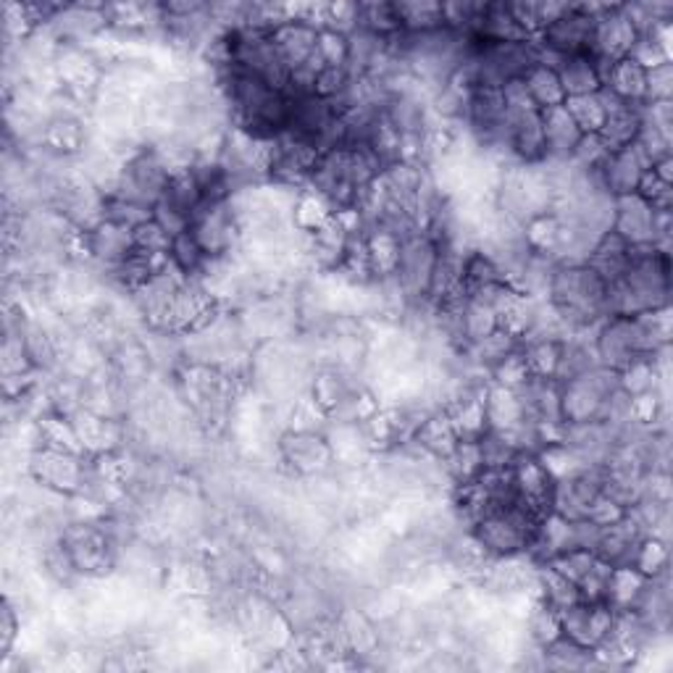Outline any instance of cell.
I'll use <instances>...</instances> for the list:
<instances>
[{
    "instance_id": "6da1fadb",
    "label": "cell",
    "mask_w": 673,
    "mask_h": 673,
    "mask_svg": "<svg viewBox=\"0 0 673 673\" xmlns=\"http://www.w3.org/2000/svg\"><path fill=\"white\" fill-rule=\"evenodd\" d=\"M671 258L655 245L634 248L621 279L608 284V315H636L669 308Z\"/></svg>"
},
{
    "instance_id": "7a4b0ae2",
    "label": "cell",
    "mask_w": 673,
    "mask_h": 673,
    "mask_svg": "<svg viewBox=\"0 0 673 673\" xmlns=\"http://www.w3.org/2000/svg\"><path fill=\"white\" fill-rule=\"evenodd\" d=\"M545 294L568 334H579L608 319V282L587 263H558Z\"/></svg>"
},
{
    "instance_id": "3957f363",
    "label": "cell",
    "mask_w": 673,
    "mask_h": 673,
    "mask_svg": "<svg viewBox=\"0 0 673 673\" xmlns=\"http://www.w3.org/2000/svg\"><path fill=\"white\" fill-rule=\"evenodd\" d=\"M545 516H539L537 510H531L526 503H514L508 508L495 510L479 518L472 526V539L482 547L484 556L493 560L497 558H514L529 552L535 535L542 524Z\"/></svg>"
},
{
    "instance_id": "277c9868",
    "label": "cell",
    "mask_w": 673,
    "mask_h": 673,
    "mask_svg": "<svg viewBox=\"0 0 673 673\" xmlns=\"http://www.w3.org/2000/svg\"><path fill=\"white\" fill-rule=\"evenodd\" d=\"M177 168H172L168 158L161 151H139L116 172L114 185L108 195H116L126 203H135L139 208L153 210L164 198L168 179Z\"/></svg>"
},
{
    "instance_id": "5b68a950",
    "label": "cell",
    "mask_w": 673,
    "mask_h": 673,
    "mask_svg": "<svg viewBox=\"0 0 673 673\" xmlns=\"http://www.w3.org/2000/svg\"><path fill=\"white\" fill-rule=\"evenodd\" d=\"M619 387V374L602 366H594L587 374L560 384V416H563V424L600 421L608 397Z\"/></svg>"
},
{
    "instance_id": "8992f818",
    "label": "cell",
    "mask_w": 673,
    "mask_h": 673,
    "mask_svg": "<svg viewBox=\"0 0 673 673\" xmlns=\"http://www.w3.org/2000/svg\"><path fill=\"white\" fill-rule=\"evenodd\" d=\"M189 231L210 261H221L240 240V216H237L229 198L203 200V206L195 210L193 221H189Z\"/></svg>"
},
{
    "instance_id": "52a82bcc",
    "label": "cell",
    "mask_w": 673,
    "mask_h": 673,
    "mask_svg": "<svg viewBox=\"0 0 673 673\" xmlns=\"http://www.w3.org/2000/svg\"><path fill=\"white\" fill-rule=\"evenodd\" d=\"M602 11H605V6H568L556 21H550L537 34V48L545 53L558 55V59L560 55L587 53L592 48L594 19Z\"/></svg>"
},
{
    "instance_id": "ba28073f",
    "label": "cell",
    "mask_w": 673,
    "mask_h": 673,
    "mask_svg": "<svg viewBox=\"0 0 673 673\" xmlns=\"http://www.w3.org/2000/svg\"><path fill=\"white\" fill-rule=\"evenodd\" d=\"M437 242L432 240L426 231L408 237V240L400 242V256H397V269L392 273L400 292L408 300H429L432 290V277L434 266H437Z\"/></svg>"
},
{
    "instance_id": "9c48e42d",
    "label": "cell",
    "mask_w": 673,
    "mask_h": 673,
    "mask_svg": "<svg viewBox=\"0 0 673 673\" xmlns=\"http://www.w3.org/2000/svg\"><path fill=\"white\" fill-rule=\"evenodd\" d=\"M63 550L69 552L72 563L76 568V573H93V577H101V573L111 571L116 558V545L114 539L105 529H97V526L90 524H76L72 529L63 531L61 537Z\"/></svg>"
},
{
    "instance_id": "30bf717a",
    "label": "cell",
    "mask_w": 673,
    "mask_h": 673,
    "mask_svg": "<svg viewBox=\"0 0 673 673\" xmlns=\"http://www.w3.org/2000/svg\"><path fill=\"white\" fill-rule=\"evenodd\" d=\"M560 636H568L581 648H600L608 640L615 621V608L608 602H587L579 600L573 605L558 610Z\"/></svg>"
},
{
    "instance_id": "8fae6325",
    "label": "cell",
    "mask_w": 673,
    "mask_h": 673,
    "mask_svg": "<svg viewBox=\"0 0 673 673\" xmlns=\"http://www.w3.org/2000/svg\"><path fill=\"white\" fill-rule=\"evenodd\" d=\"M636 38H640V32H636L629 13L623 11V6H605V11L598 13V19H594L592 48H589V53H592L594 59L608 63L623 61L629 59Z\"/></svg>"
},
{
    "instance_id": "7c38bea8",
    "label": "cell",
    "mask_w": 673,
    "mask_h": 673,
    "mask_svg": "<svg viewBox=\"0 0 673 673\" xmlns=\"http://www.w3.org/2000/svg\"><path fill=\"white\" fill-rule=\"evenodd\" d=\"M650 168H652L650 156L634 139L631 145H623L619 151H610L605 161L598 166V172L608 193L613 195V198H621V195H631L640 189L644 174H648Z\"/></svg>"
},
{
    "instance_id": "4fadbf2b",
    "label": "cell",
    "mask_w": 673,
    "mask_h": 673,
    "mask_svg": "<svg viewBox=\"0 0 673 673\" xmlns=\"http://www.w3.org/2000/svg\"><path fill=\"white\" fill-rule=\"evenodd\" d=\"M658 210H652L648 200L640 198V193L621 195L613 200V224L610 229L629 242L631 248H644L655 245L658 237Z\"/></svg>"
},
{
    "instance_id": "5bb4252c",
    "label": "cell",
    "mask_w": 673,
    "mask_h": 673,
    "mask_svg": "<svg viewBox=\"0 0 673 673\" xmlns=\"http://www.w3.org/2000/svg\"><path fill=\"white\" fill-rule=\"evenodd\" d=\"M32 474L45 487L61 489V493H82L87 484V468L80 453L55 451V447H40L32 455Z\"/></svg>"
},
{
    "instance_id": "9a60e30c",
    "label": "cell",
    "mask_w": 673,
    "mask_h": 673,
    "mask_svg": "<svg viewBox=\"0 0 673 673\" xmlns=\"http://www.w3.org/2000/svg\"><path fill=\"white\" fill-rule=\"evenodd\" d=\"M514 472V482L518 489L521 503L537 510L539 516L552 514V489H556V479L545 468V463L537 458V453H521L510 466Z\"/></svg>"
},
{
    "instance_id": "2e32d148",
    "label": "cell",
    "mask_w": 673,
    "mask_h": 673,
    "mask_svg": "<svg viewBox=\"0 0 673 673\" xmlns=\"http://www.w3.org/2000/svg\"><path fill=\"white\" fill-rule=\"evenodd\" d=\"M505 145L521 166H542L547 158L542 111H526L521 116H508Z\"/></svg>"
},
{
    "instance_id": "e0dca14e",
    "label": "cell",
    "mask_w": 673,
    "mask_h": 673,
    "mask_svg": "<svg viewBox=\"0 0 673 673\" xmlns=\"http://www.w3.org/2000/svg\"><path fill=\"white\" fill-rule=\"evenodd\" d=\"M82 245L84 252H90L97 263L114 269V266L122 263L135 250V229L101 219L95 227L82 229Z\"/></svg>"
},
{
    "instance_id": "ac0fdd59",
    "label": "cell",
    "mask_w": 673,
    "mask_h": 673,
    "mask_svg": "<svg viewBox=\"0 0 673 673\" xmlns=\"http://www.w3.org/2000/svg\"><path fill=\"white\" fill-rule=\"evenodd\" d=\"M648 537V531L642 529L640 521L634 516L623 514L619 521L602 526L600 542L594 547V556L605 560L610 566H634L636 547L642 539Z\"/></svg>"
},
{
    "instance_id": "d6986e66",
    "label": "cell",
    "mask_w": 673,
    "mask_h": 673,
    "mask_svg": "<svg viewBox=\"0 0 673 673\" xmlns=\"http://www.w3.org/2000/svg\"><path fill=\"white\" fill-rule=\"evenodd\" d=\"M284 463L298 474H319L332 463V447L321 434L308 429H290L279 442Z\"/></svg>"
},
{
    "instance_id": "ffe728a7",
    "label": "cell",
    "mask_w": 673,
    "mask_h": 673,
    "mask_svg": "<svg viewBox=\"0 0 673 673\" xmlns=\"http://www.w3.org/2000/svg\"><path fill=\"white\" fill-rule=\"evenodd\" d=\"M542 126H545V147H547L545 164H568L573 151H577L579 139L584 137V132L579 130V124L573 122L571 114H568L566 105L542 111Z\"/></svg>"
},
{
    "instance_id": "44dd1931",
    "label": "cell",
    "mask_w": 673,
    "mask_h": 673,
    "mask_svg": "<svg viewBox=\"0 0 673 673\" xmlns=\"http://www.w3.org/2000/svg\"><path fill=\"white\" fill-rule=\"evenodd\" d=\"M560 76L563 84L566 97H579V95H592L602 87V74L598 61L592 53H573V55H560L552 66Z\"/></svg>"
},
{
    "instance_id": "7402d4cb",
    "label": "cell",
    "mask_w": 673,
    "mask_h": 673,
    "mask_svg": "<svg viewBox=\"0 0 673 673\" xmlns=\"http://www.w3.org/2000/svg\"><path fill=\"white\" fill-rule=\"evenodd\" d=\"M273 42H277L279 53H282V59L287 66H290V74H292L294 69L303 66L306 61H311L315 55L319 30L303 19H290L273 30Z\"/></svg>"
},
{
    "instance_id": "603a6c76",
    "label": "cell",
    "mask_w": 673,
    "mask_h": 673,
    "mask_svg": "<svg viewBox=\"0 0 673 673\" xmlns=\"http://www.w3.org/2000/svg\"><path fill=\"white\" fill-rule=\"evenodd\" d=\"M631 252H634V248H631L629 242H623L621 237L610 229L600 237L598 242H594V248L589 250L584 263L589 266V269L598 271L600 277L610 284V282H615V279L623 277V271H627V266L631 261Z\"/></svg>"
},
{
    "instance_id": "cb8c5ba5",
    "label": "cell",
    "mask_w": 673,
    "mask_h": 673,
    "mask_svg": "<svg viewBox=\"0 0 673 673\" xmlns=\"http://www.w3.org/2000/svg\"><path fill=\"white\" fill-rule=\"evenodd\" d=\"M458 439H460L458 432H455L453 421L447 418L445 411L426 413L424 421L418 424L416 434H413V442H416L421 451L439 460H445L447 455H451Z\"/></svg>"
},
{
    "instance_id": "d4e9b609",
    "label": "cell",
    "mask_w": 673,
    "mask_h": 673,
    "mask_svg": "<svg viewBox=\"0 0 673 673\" xmlns=\"http://www.w3.org/2000/svg\"><path fill=\"white\" fill-rule=\"evenodd\" d=\"M526 413L516 390L508 387H489L487 390V426L495 432L514 434L526 424Z\"/></svg>"
},
{
    "instance_id": "484cf974",
    "label": "cell",
    "mask_w": 673,
    "mask_h": 673,
    "mask_svg": "<svg viewBox=\"0 0 673 673\" xmlns=\"http://www.w3.org/2000/svg\"><path fill=\"white\" fill-rule=\"evenodd\" d=\"M642 126V105H631L623 103L619 108L608 111L605 124L598 132L602 143L608 145V151H619L623 145H631L640 135Z\"/></svg>"
},
{
    "instance_id": "4316f807",
    "label": "cell",
    "mask_w": 673,
    "mask_h": 673,
    "mask_svg": "<svg viewBox=\"0 0 673 673\" xmlns=\"http://www.w3.org/2000/svg\"><path fill=\"white\" fill-rule=\"evenodd\" d=\"M521 82H524L526 93H529V97H531V103H535L539 111L558 108V105L566 103V93H563V84H560V76L556 69L547 66V63H535V66L524 74Z\"/></svg>"
},
{
    "instance_id": "83f0119b",
    "label": "cell",
    "mask_w": 673,
    "mask_h": 673,
    "mask_svg": "<svg viewBox=\"0 0 673 673\" xmlns=\"http://www.w3.org/2000/svg\"><path fill=\"white\" fill-rule=\"evenodd\" d=\"M608 90H613L615 95L631 105H644V93H648V72L636 61L623 59L615 61L605 76Z\"/></svg>"
},
{
    "instance_id": "f1b7e54d",
    "label": "cell",
    "mask_w": 673,
    "mask_h": 673,
    "mask_svg": "<svg viewBox=\"0 0 673 673\" xmlns=\"http://www.w3.org/2000/svg\"><path fill=\"white\" fill-rule=\"evenodd\" d=\"M648 577L642 571H636L634 566H613L608 584V605L615 610H634L636 602L642 600L644 589H648Z\"/></svg>"
},
{
    "instance_id": "f546056e",
    "label": "cell",
    "mask_w": 673,
    "mask_h": 673,
    "mask_svg": "<svg viewBox=\"0 0 673 673\" xmlns=\"http://www.w3.org/2000/svg\"><path fill=\"white\" fill-rule=\"evenodd\" d=\"M516 350H521V336L510 332V329L497 327L495 332H489L487 336H482L479 342L468 345V355H472L476 366L493 371L497 363L505 361L508 355H514Z\"/></svg>"
},
{
    "instance_id": "4dcf8cb0",
    "label": "cell",
    "mask_w": 673,
    "mask_h": 673,
    "mask_svg": "<svg viewBox=\"0 0 673 673\" xmlns=\"http://www.w3.org/2000/svg\"><path fill=\"white\" fill-rule=\"evenodd\" d=\"M508 282V273L503 271V266L495 261V256L489 250H472L463 261V287L466 292L484 290V287L493 284H505Z\"/></svg>"
},
{
    "instance_id": "1f68e13d",
    "label": "cell",
    "mask_w": 673,
    "mask_h": 673,
    "mask_svg": "<svg viewBox=\"0 0 673 673\" xmlns=\"http://www.w3.org/2000/svg\"><path fill=\"white\" fill-rule=\"evenodd\" d=\"M445 468L451 479L463 487V484L474 482L484 472V455L479 439H458L451 455L445 458Z\"/></svg>"
},
{
    "instance_id": "d6a6232c",
    "label": "cell",
    "mask_w": 673,
    "mask_h": 673,
    "mask_svg": "<svg viewBox=\"0 0 673 673\" xmlns=\"http://www.w3.org/2000/svg\"><path fill=\"white\" fill-rule=\"evenodd\" d=\"M535 581H537V589H539V600L547 602L550 608L563 610V608L573 605V602L581 600L577 584H573V581H568L563 573H558L550 563H539V571H537Z\"/></svg>"
},
{
    "instance_id": "836d02e7",
    "label": "cell",
    "mask_w": 673,
    "mask_h": 673,
    "mask_svg": "<svg viewBox=\"0 0 673 673\" xmlns=\"http://www.w3.org/2000/svg\"><path fill=\"white\" fill-rule=\"evenodd\" d=\"M168 263L177 269L185 279H195L198 273H203L208 269L210 258L203 252V248L198 245V240L193 237V231H182L172 240V250H168Z\"/></svg>"
},
{
    "instance_id": "e575fe53",
    "label": "cell",
    "mask_w": 673,
    "mask_h": 673,
    "mask_svg": "<svg viewBox=\"0 0 673 673\" xmlns=\"http://www.w3.org/2000/svg\"><path fill=\"white\" fill-rule=\"evenodd\" d=\"M400 27L403 32H432L445 24V13H442V3H432V0H413V3H395Z\"/></svg>"
},
{
    "instance_id": "d590c367",
    "label": "cell",
    "mask_w": 673,
    "mask_h": 673,
    "mask_svg": "<svg viewBox=\"0 0 673 673\" xmlns=\"http://www.w3.org/2000/svg\"><path fill=\"white\" fill-rule=\"evenodd\" d=\"M332 216H334L332 206H329L321 195H315L313 189H308V193H303L298 200H294L292 221H294V227H298V231H303V235H313V231L324 227Z\"/></svg>"
},
{
    "instance_id": "8d00e7d4",
    "label": "cell",
    "mask_w": 673,
    "mask_h": 673,
    "mask_svg": "<svg viewBox=\"0 0 673 673\" xmlns=\"http://www.w3.org/2000/svg\"><path fill=\"white\" fill-rule=\"evenodd\" d=\"M563 105L584 135H598V132L602 130V124H605V108H602V101L598 93L566 97Z\"/></svg>"
},
{
    "instance_id": "74e56055",
    "label": "cell",
    "mask_w": 673,
    "mask_h": 673,
    "mask_svg": "<svg viewBox=\"0 0 673 673\" xmlns=\"http://www.w3.org/2000/svg\"><path fill=\"white\" fill-rule=\"evenodd\" d=\"M634 568L642 571L648 579H655L669 571V547H665L661 537L648 535L642 539L640 547H636Z\"/></svg>"
},
{
    "instance_id": "f35d334b",
    "label": "cell",
    "mask_w": 673,
    "mask_h": 673,
    "mask_svg": "<svg viewBox=\"0 0 673 673\" xmlns=\"http://www.w3.org/2000/svg\"><path fill=\"white\" fill-rule=\"evenodd\" d=\"M529 634L539 648H547L550 642H556L560 636V621L558 610L550 608L547 602L537 600L535 610L529 613Z\"/></svg>"
},
{
    "instance_id": "ab89813d",
    "label": "cell",
    "mask_w": 673,
    "mask_h": 673,
    "mask_svg": "<svg viewBox=\"0 0 673 673\" xmlns=\"http://www.w3.org/2000/svg\"><path fill=\"white\" fill-rule=\"evenodd\" d=\"M315 51H319L324 66H348V53H350L348 34L340 30H329V27H321Z\"/></svg>"
},
{
    "instance_id": "60d3db41",
    "label": "cell",
    "mask_w": 673,
    "mask_h": 673,
    "mask_svg": "<svg viewBox=\"0 0 673 673\" xmlns=\"http://www.w3.org/2000/svg\"><path fill=\"white\" fill-rule=\"evenodd\" d=\"M610 573H613V566L605 563V560H594L592 568L581 577L577 584L581 600L587 602H605L608 598V584H610Z\"/></svg>"
},
{
    "instance_id": "b9f144b4",
    "label": "cell",
    "mask_w": 673,
    "mask_h": 673,
    "mask_svg": "<svg viewBox=\"0 0 673 673\" xmlns=\"http://www.w3.org/2000/svg\"><path fill=\"white\" fill-rule=\"evenodd\" d=\"M489 374L495 376L497 387H508V390H518L524 387L526 382H529L531 371L526 366V358L521 350H516L514 355H508L505 361L497 363V366L489 371Z\"/></svg>"
},
{
    "instance_id": "7bdbcfd3",
    "label": "cell",
    "mask_w": 673,
    "mask_h": 673,
    "mask_svg": "<svg viewBox=\"0 0 673 673\" xmlns=\"http://www.w3.org/2000/svg\"><path fill=\"white\" fill-rule=\"evenodd\" d=\"M629 59L640 63L644 72H648V69H655V66H661V63H669L671 53L661 45V40L655 38V32H648V34H640V38H636Z\"/></svg>"
},
{
    "instance_id": "ee69618b",
    "label": "cell",
    "mask_w": 673,
    "mask_h": 673,
    "mask_svg": "<svg viewBox=\"0 0 673 673\" xmlns=\"http://www.w3.org/2000/svg\"><path fill=\"white\" fill-rule=\"evenodd\" d=\"M640 198L648 200L652 210H658V214H671V206H673V185L671 182H663L661 177H655L652 174V168L648 174H644L642 185L640 189Z\"/></svg>"
},
{
    "instance_id": "f6af8a7d",
    "label": "cell",
    "mask_w": 673,
    "mask_h": 673,
    "mask_svg": "<svg viewBox=\"0 0 673 673\" xmlns=\"http://www.w3.org/2000/svg\"><path fill=\"white\" fill-rule=\"evenodd\" d=\"M673 97V63L648 69V93L644 103H669Z\"/></svg>"
},
{
    "instance_id": "bcb514c9",
    "label": "cell",
    "mask_w": 673,
    "mask_h": 673,
    "mask_svg": "<svg viewBox=\"0 0 673 673\" xmlns=\"http://www.w3.org/2000/svg\"><path fill=\"white\" fill-rule=\"evenodd\" d=\"M608 145L602 143L600 135H584L579 139L577 151H573L571 164L579 168H598L608 156Z\"/></svg>"
},
{
    "instance_id": "7dc6e473",
    "label": "cell",
    "mask_w": 673,
    "mask_h": 673,
    "mask_svg": "<svg viewBox=\"0 0 673 673\" xmlns=\"http://www.w3.org/2000/svg\"><path fill=\"white\" fill-rule=\"evenodd\" d=\"M17 631H19L17 610H13L11 600H6L3 613H0V652H3V655H9L13 642H17Z\"/></svg>"
}]
</instances>
